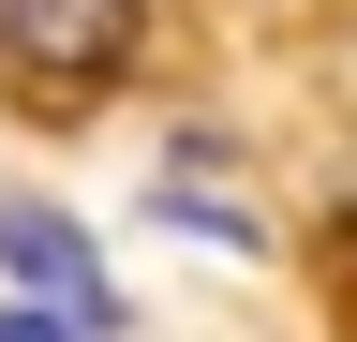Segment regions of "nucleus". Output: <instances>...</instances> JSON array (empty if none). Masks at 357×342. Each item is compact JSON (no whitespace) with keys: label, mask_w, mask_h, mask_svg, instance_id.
<instances>
[{"label":"nucleus","mask_w":357,"mask_h":342,"mask_svg":"<svg viewBox=\"0 0 357 342\" xmlns=\"http://www.w3.org/2000/svg\"><path fill=\"white\" fill-rule=\"evenodd\" d=\"M0 268H15L60 327H105V313H119V297H105V253H89L60 208H30V194H0Z\"/></svg>","instance_id":"2"},{"label":"nucleus","mask_w":357,"mask_h":342,"mask_svg":"<svg viewBox=\"0 0 357 342\" xmlns=\"http://www.w3.org/2000/svg\"><path fill=\"white\" fill-rule=\"evenodd\" d=\"M134 60V0H0V75H30V90H105Z\"/></svg>","instance_id":"1"},{"label":"nucleus","mask_w":357,"mask_h":342,"mask_svg":"<svg viewBox=\"0 0 357 342\" xmlns=\"http://www.w3.org/2000/svg\"><path fill=\"white\" fill-rule=\"evenodd\" d=\"M0 342H89V327H60L45 297H0Z\"/></svg>","instance_id":"3"}]
</instances>
